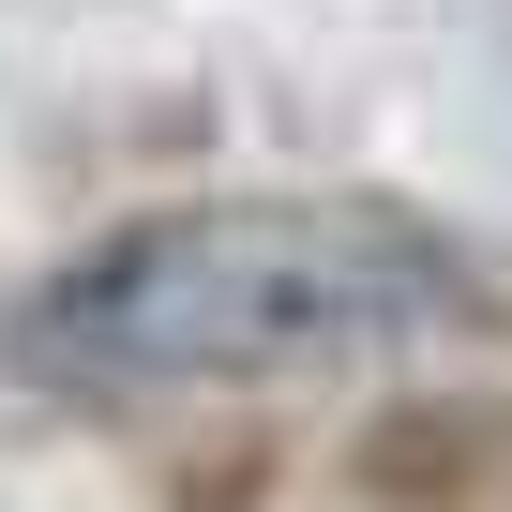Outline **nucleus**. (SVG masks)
Returning <instances> with one entry per match:
<instances>
[{
	"label": "nucleus",
	"instance_id": "nucleus-1",
	"mask_svg": "<svg viewBox=\"0 0 512 512\" xmlns=\"http://www.w3.org/2000/svg\"><path fill=\"white\" fill-rule=\"evenodd\" d=\"M437 332H512L497 272L407 196H166L61 272L16 287L0 377L61 407H181V392H272L317 362L437 347Z\"/></svg>",
	"mask_w": 512,
	"mask_h": 512
},
{
	"label": "nucleus",
	"instance_id": "nucleus-2",
	"mask_svg": "<svg viewBox=\"0 0 512 512\" xmlns=\"http://www.w3.org/2000/svg\"><path fill=\"white\" fill-rule=\"evenodd\" d=\"M362 512H512V392H407L347 437Z\"/></svg>",
	"mask_w": 512,
	"mask_h": 512
}]
</instances>
